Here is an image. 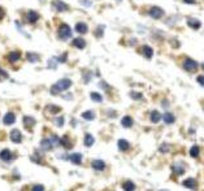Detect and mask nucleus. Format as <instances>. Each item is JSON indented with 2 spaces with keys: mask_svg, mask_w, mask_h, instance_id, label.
I'll use <instances>...</instances> for the list:
<instances>
[{
  "mask_svg": "<svg viewBox=\"0 0 204 191\" xmlns=\"http://www.w3.org/2000/svg\"><path fill=\"white\" fill-rule=\"evenodd\" d=\"M71 86V81L69 78H63L60 79V81H57L55 85L52 86L51 88V94H53V95H56V94L61 92V91H65V90H68Z\"/></svg>",
  "mask_w": 204,
  "mask_h": 191,
  "instance_id": "1",
  "label": "nucleus"
},
{
  "mask_svg": "<svg viewBox=\"0 0 204 191\" xmlns=\"http://www.w3.org/2000/svg\"><path fill=\"white\" fill-rule=\"evenodd\" d=\"M57 35H59V38L63 39V41L69 39L71 37V29L69 27V25L63 24L61 26L59 27V30H57Z\"/></svg>",
  "mask_w": 204,
  "mask_h": 191,
  "instance_id": "2",
  "label": "nucleus"
},
{
  "mask_svg": "<svg viewBox=\"0 0 204 191\" xmlns=\"http://www.w3.org/2000/svg\"><path fill=\"white\" fill-rule=\"evenodd\" d=\"M59 142H60V140L57 139V136L53 135L52 138H46V139H43L42 142H41V146H42L43 150H51L53 146L59 145Z\"/></svg>",
  "mask_w": 204,
  "mask_h": 191,
  "instance_id": "3",
  "label": "nucleus"
},
{
  "mask_svg": "<svg viewBox=\"0 0 204 191\" xmlns=\"http://www.w3.org/2000/svg\"><path fill=\"white\" fill-rule=\"evenodd\" d=\"M182 66H183V69L185 70H187V72H191V73H194V72L198 70V63L196 61H194L192 59H190V57H186L185 61H183V64H182Z\"/></svg>",
  "mask_w": 204,
  "mask_h": 191,
  "instance_id": "4",
  "label": "nucleus"
},
{
  "mask_svg": "<svg viewBox=\"0 0 204 191\" xmlns=\"http://www.w3.org/2000/svg\"><path fill=\"white\" fill-rule=\"evenodd\" d=\"M148 13H150V16L155 20H159L164 16V10L160 8V7H151V9H150Z\"/></svg>",
  "mask_w": 204,
  "mask_h": 191,
  "instance_id": "5",
  "label": "nucleus"
},
{
  "mask_svg": "<svg viewBox=\"0 0 204 191\" xmlns=\"http://www.w3.org/2000/svg\"><path fill=\"white\" fill-rule=\"evenodd\" d=\"M10 140L14 143H20L22 140V134L18 129H14V130L10 131Z\"/></svg>",
  "mask_w": 204,
  "mask_h": 191,
  "instance_id": "6",
  "label": "nucleus"
},
{
  "mask_svg": "<svg viewBox=\"0 0 204 191\" xmlns=\"http://www.w3.org/2000/svg\"><path fill=\"white\" fill-rule=\"evenodd\" d=\"M26 18H27L29 24H35L39 20V14L37 12H34V10H30V12H27V14H26Z\"/></svg>",
  "mask_w": 204,
  "mask_h": 191,
  "instance_id": "7",
  "label": "nucleus"
},
{
  "mask_svg": "<svg viewBox=\"0 0 204 191\" xmlns=\"http://www.w3.org/2000/svg\"><path fill=\"white\" fill-rule=\"evenodd\" d=\"M183 186L187 187V189H191V190H195L196 187H198V183H196V181L194 178H187L183 181Z\"/></svg>",
  "mask_w": 204,
  "mask_h": 191,
  "instance_id": "8",
  "label": "nucleus"
},
{
  "mask_svg": "<svg viewBox=\"0 0 204 191\" xmlns=\"http://www.w3.org/2000/svg\"><path fill=\"white\" fill-rule=\"evenodd\" d=\"M71 44H73L76 48H85L86 47V41L85 39H82V38H76V39H73V42H71Z\"/></svg>",
  "mask_w": 204,
  "mask_h": 191,
  "instance_id": "9",
  "label": "nucleus"
},
{
  "mask_svg": "<svg viewBox=\"0 0 204 191\" xmlns=\"http://www.w3.org/2000/svg\"><path fill=\"white\" fill-rule=\"evenodd\" d=\"M91 165L95 170H104V168H105V163L103 160H94Z\"/></svg>",
  "mask_w": 204,
  "mask_h": 191,
  "instance_id": "10",
  "label": "nucleus"
},
{
  "mask_svg": "<svg viewBox=\"0 0 204 191\" xmlns=\"http://www.w3.org/2000/svg\"><path fill=\"white\" fill-rule=\"evenodd\" d=\"M76 31L77 33H80V34H86L88 31V27L85 22H78L76 25Z\"/></svg>",
  "mask_w": 204,
  "mask_h": 191,
  "instance_id": "11",
  "label": "nucleus"
},
{
  "mask_svg": "<svg viewBox=\"0 0 204 191\" xmlns=\"http://www.w3.org/2000/svg\"><path fill=\"white\" fill-rule=\"evenodd\" d=\"M53 7L59 10V12H64V10H68V5L65 4L64 1H61V0H56L55 3H53Z\"/></svg>",
  "mask_w": 204,
  "mask_h": 191,
  "instance_id": "12",
  "label": "nucleus"
},
{
  "mask_svg": "<svg viewBox=\"0 0 204 191\" xmlns=\"http://www.w3.org/2000/svg\"><path fill=\"white\" fill-rule=\"evenodd\" d=\"M12 157H13V155L9 150H3L1 152H0V159L4 160V161H10L12 160Z\"/></svg>",
  "mask_w": 204,
  "mask_h": 191,
  "instance_id": "13",
  "label": "nucleus"
},
{
  "mask_svg": "<svg viewBox=\"0 0 204 191\" xmlns=\"http://www.w3.org/2000/svg\"><path fill=\"white\" fill-rule=\"evenodd\" d=\"M14 121H16V117H14V114L12 112H8L4 116V118H3V122H4L5 125H12Z\"/></svg>",
  "mask_w": 204,
  "mask_h": 191,
  "instance_id": "14",
  "label": "nucleus"
},
{
  "mask_svg": "<svg viewBox=\"0 0 204 191\" xmlns=\"http://www.w3.org/2000/svg\"><path fill=\"white\" fill-rule=\"evenodd\" d=\"M60 143H61V145L65 147L66 150H70L71 147H73V142H71V140L69 139V136L68 135H65V136H63V139L60 140Z\"/></svg>",
  "mask_w": 204,
  "mask_h": 191,
  "instance_id": "15",
  "label": "nucleus"
},
{
  "mask_svg": "<svg viewBox=\"0 0 204 191\" xmlns=\"http://www.w3.org/2000/svg\"><path fill=\"white\" fill-rule=\"evenodd\" d=\"M20 59H21V53L18 51H13L8 55V60L10 63H16V61H18Z\"/></svg>",
  "mask_w": 204,
  "mask_h": 191,
  "instance_id": "16",
  "label": "nucleus"
},
{
  "mask_svg": "<svg viewBox=\"0 0 204 191\" xmlns=\"http://www.w3.org/2000/svg\"><path fill=\"white\" fill-rule=\"evenodd\" d=\"M34 124H35L34 118H31V117H25L24 118V125H25V128H26L27 130H31V128L34 126Z\"/></svg>",
  "mask_w": 204,
  "mask_h": 191,
  "instance_id": "17",
  "label": "nucleus"
},
{
  "mask_svg": "<svg viewBox=\"0 0 204 191\" xmlns=\"http://www.w3.org/2000/svg\"><path fill=\"white\" fill-rule=\"evenodd\" d=\"M142 53L144 55L147 59H151L152 55H153V51H152V48L151 47H148V46H143L142 47Z\"/></svg>",
  "mask_w": 204,
  "mask_h": 191,
  "instance_id": "18",
  "label": "nucleus"
},
{
  "mask_svg": "<svg viewBox=\"0 0 204 191\" xmlns=\"http://www.w3.org/2000/svg\"><path fill=\"white\" fill-rule=\"evenodd\" d=\"M119 148L121 151H127L130 148V143H129L126 139H120L119 140Z\"/></svg>",
  "mask_w": 204,
  "mask_h": 191,
  "instance_id": "19",
  "label": "nucleus"
},
{
  "mask_svg": "<svg viewBox=\"0 0 204 191\" xmlns=\"http://www.w3.org/2000/svg\"><path fill=\"white\" fill-rule=\"evenodd\" d=\"M187 24H189V26L192 27V29H195V30H198V29L200 27V25H202L199 20H195V18H189Z\"/></svg>",
  "mask_w": 204,
  "mask_h": 191,
  "instance_id": "20",
  "label": "nucleus"
},
{
  "mask_svg": "<svg viewBox=\"0 0 204 191\" xmlns=\"http://www.w3.org/2000/svg\"><path fill=\"white\" fill-rule=\"evenodd\" d=\"M160 118H161V114H160L157 111H152L151 114H150V120H151L153 124H156V122L160 121Z\"/></svg>",
  "mask_w": 204,
  "mask_h": 191,
  "instance_id": "21",
  "label": "nucleus"
},
{
  "mask_svg": "<svg viewBox=\"0 0 204 191\" xmlns=\"http://www.w3.org/2000/svg\"><path fill=\"white\" fill-rule=\"evenodd\" d=\"M122 189L125 191H134L135 190V185L131 181H125L122 183Z\"/></svg>",
  "mask_w": 204,
  "mask_h": 191,
  "instance_id": "22",
  "label": "nucleus"
},
{
  "mask_svg": "<svg viewBox=\"0 0 204 191\" xmlns=\"http://www.w3.org/2000/svg\"><path fill=\"white\" fill-rule=\"evenodd\" d=\"M121 124H122L124 128H130V126H133V118L129 116H125L122 120H121Z\"/></svg>",
  "mask_w": 204,
  "mask_h": 191,
  "instance_id": "23",
  "label": "nucleus"
},
{
  "mask_svg": "<svg viewBox=\"0 0 204 191\" xmlns=\"http://www.w3.org/2000/svg\"><path fill=\"white\" fill-rule=\"evenodd\" d=\"M70 161L71 163H74V164H81L82 163V155L81 153H73V155H70Z\"/></svg>",
  "mask_w": 204,
  "mask_h": 191,
  "instance_id": "24",
  "label": "nucleus"
},
{
  "mask_svg": "<svg viewBox=\"0 0 204 191\" xmlns=\"http://www.w3.org/2000/svg\"><path fill=\"white\" fill-rule=\"evenodd\" d=\"M94 142H95L94 136H92L91 134H86V136H85V146L90 147V146L94 145Z\"/></svg>",
  "mask_w": 204,
  "mask_h": 191,
  "instance_id": "25",
  "label": "nucleus"
},
{
  "mask_svg": "<svg viewBox=\"0 0 204 191\" xmlns=\"http://www.w3.org/2000/svg\"><path fill=\"white\" fill-rule=\"evenodd\" d=\"M82 117H83L85 120L91 121V120H94V118H95V113L92 112V111H86V112L82 113Z\"/></svg>",
  "mask_w": 204,
  "mask_h": 191,
  "instance_id": "26",
  "label": "nucleus"
},
{
  "mask_svg": "<svg viewBox=\"0 0 204 191\" xmlns=\"http://www.w3.org/2000/svg\"><path fill=\"white\" fill-rule=\"evenodd\" d=\"M163 120L166 122V124H173L174 122V116L172 113H169V112H166L165 114L163 116Z\"/></svg>",
  "mask_w": 204,
  "mask_h": 191,
  "instance_id": "27",
  "label": "nucleus"
},
{
  "mask_svg": "<svg viewBox=\"0 0 204 191\" xmlns=\"http://www.w3.org/2000/svg\"><path fill=\"white\" fill-rule=\"evenodd\" d=\"M172 170L176 173V174H183L185 173L183 167H180V165H173V167H172Z\"/></svg>",
  "mask_w": 204,
  "mask_h": 191,
  "instance_id": "28",
  "label": "nucleus"
},
{
  "mask_svg": "<svg viewBox=\"0 0 204 191\" xmlns=\"http://www.w3.org/2000/svg\"><path fill=\"white\" fill-rule=\"evenodd\" d=\"M199 153H200V148L198 146H194V147H191V150H190V155L192 157H198L199 156Z\"/></svg>",
  "mask_w": 204,
  "mask_h": 191,
  "instance_id": "29",
  "label": "nucleus"
},
{
  "mask_svg": "<svg viewBox=\"0 0 204 191\" xmlns=\"http://www.w3.org/2000/svg\"><path fill=\"white\" fill-rule=\"evenodd\" d=\"M91 99L94 100V102H98V103H100L103 100L102 95H100V94H98V92H91Z\"/></svg>",
  "mask_w": 204,
  "mask_h": 191,
  "instance_id": "30",
  "label": "nucleus"
},
{
  "mask_svg": "<svg viewBox=\"0 0 204 191\" xmlns=\"http://www.w3.org/2000/svg\"><path fill=\"white\" fill-rule=\"evenodd\" d=\"M47 109H48L51 113L55 114V113H59L60 111H61V108L57 107V105H48V107H47Z\"/></svg>",
  "mask_w": 204,
  "mask_h": 191,
  "instance_id": "31",
  "label": "nucleus"
},
{
  "mask_svg": "<svg viewBox=\"0 0 204 191\" xmlns=\"http://www.w3.org/2000/svg\"><path fill=\"white\" fill-rule=\"evenodd\" d=\"M26 57H27V60L30 61V63H37V61L39 60V57L37 55H34V53H27Z\"/></svg>",
  "mask_w": 204,
  "mask_h": 191,
  "instance_id": "32",
  "label": "nucleus"
},
{
  "mask_svg": "<svg viewBox=\"0 0 204 191\" xmlns=\"http://www.w3.org/2000/svg\"><path fill=\"white\" fill-rule=\"evenodd\" d=\"M131 96H133V99H135V100H139V99H142V94H139V92H131L130 94Z\"/></svg>",
  "mask_w": 204,
  "mask_h": 191,
  "instance_id": "33",
  "label": "nucleus"
},
{
  "mask_svg": "<svg viewBox=\"0 0 204 191\" xmlns=\"http://www.w3.org/2000/svg\"><path fill=\"white\" fill-rule=\"evenodd\" d=\"M31 191H44V187H43V185H35V186H33V190Z\"/></svg>",
  "mask_w": 204,
  "mask_h": 191,
  "instance_id": "34",
  "label": "nucleus"
},
{
  "mask_svg": "<svg viewBox=\"0 0 204 191\" xmlns=\"http://www.w3.org/2000/svg\"><path fill=\"white\" fill-rule=\"evenodd\" d=\"M56 125H57V126H63V125H64V117L56 118Z\"/></svg>",
  "mask_w": 204,
  "mask_h": 191,
  "instance_id": "35",
  "label": "nucleus"
},
{
  "mask_svg": "<svg viewBox=\"0 0 204 191\" xmlns=\"http://www.w3.org/2000/svg\"><path fill=\"white\" fill-rule=\"evenodd\" d=\"M66 59H68V53L65 52V53H63V55H61V57L59 59V61H60V63H65Z\"/></svg>",
  "mask_w": 204,
  "mask_h": 191,
  "instance_id": "36",
  "label": "nucleus"
},
{
  "mask_svg": "<svg viewBox=\"0 0 204 191\" xmlns=\"http://www.w3.org/2000/svg\"><path fill=\"white\" fill-rule=\"evenodd\" d=\"M48 65H49V68H56V59H51V60H49Z\"/></svg>",
  "mask_w": 204,
  "mask_h": 191,
  "instance_id": "37",
  "label": "nucleus"
},
{
  "mask_svg": "<svg viewBox=\"0 0 204 191\" xmlns=\"http://www.w3.org/2000/svg\"><path fill=\"white\" fill-rule=\"evenodd\" d=\"M198 82L204 87V75H199V77H198Z\"/></svg>",
  "mask_w": 204,
  "mask_h": 191,
  "instance_id": "38",
  "label": "nucleus"
},
{
  "mask_svg": "<svg viewBox=\"0 0 204 191\" xmlns=\"http://www.w3.org/2000/svg\"><path fill=\"white\" fill-rule=\"evenodd\" d=\"M3 18H4V9L0 7V20H3Z\"/></svg>",
  "mask_w": 204,
  "mask_h": 191,
  "instance_id": "39",
  "label": "nucleus"
},
{
  "mask_svg": "<svg viewBox=\"0 0 204 191\" xmlns=\"http://www.w3.org/2000/svg\"><path fill=\"white\" fill-rule=\"evenodd\" d=\"M183 1L186 3V4H194L195 0H183Z\"/></svg>",
  "mask_w": 204,
  "mask_h": 191,
  "instance_id": "40",
  "label": "nucleus"
},
{
  "mask_svg": "<svg viewBox=\"0 0 204 191\" xmlns=\"http://www.w3.org/2000/svg\"><path fill=\"white\" fill-rule=\"evenodd\" d=\"M0 75H4V77H8V74H7V73H5V72L3 70V69H0Z\"/></svg>",
  "mask_w": 204,
  "mask_h": 191,
  "instance_id": "41",
  "label": "nucleus"
},
{
  "mask_svg": "<svg viewBox=\"0 0 204 191\" xmlns=\"http://www.w3.org/2000/svg\"><path fill=\"white\" fill-rule=\"evenodd\" d=\"M203 69H204V63H203Z\"/></svg>",
  "mask_w": 204,
  "mask_h": 191,
  "instance_id": "42",
  "label": "nucleus"
},
{
  "mask_svg": "<svg viewBox=\"0 0 204 191\" xmlns=\"http://www.w3.org/2000/svg\"><path fill=\"white\" fill-rule=\"evenodd\" d=\"M41 1H44V0H41Z\"/></svg>",
  "mask_w": 204,
  "mask_h": 191,
  "instance_id": "43",
  "label": "nucleus"
}]
</instances>
